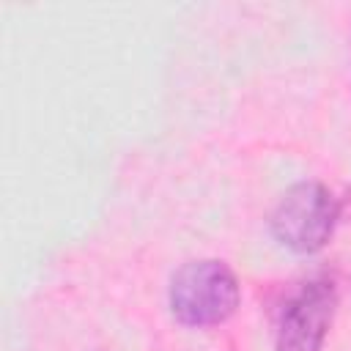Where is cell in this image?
Wrapping results in <instances>:
<instances>
[{"instance_id": "3957f363", "label": "cell", "mask_w": 351, "mask_h": 351, "mask_svg": "<svg viewBox=\"0 0 351 351\" xmlns=\"http://www.w3.org/2000/svg\"><path fill=\"white\" fill-rule=\"evenodd\" d=\"M337 310V291L329 280L304 282L285 304L274 351H321Z\"/></svg>"}, {"instance_id": "6da1fadb", "label": "cell", "mask_w": 351, "mask_h": 351, "mask_svg": "<svg viewBox=\"0 0 351 351\" xmlns=\"http://www.w3.org/2000/svg\"><path fill=\"white\" fill-rule=\"evenodd\" d=\"M241 302V285L222 261L203 258L184 263L170 280V313L184 326L225 324Z\"/></svg>"}, {"instance_id": "7a4b0ae2", "label": "cell", "mask_w": 351, "mask_h": 351, "mask_svg": "<svg viewBox=\"0 0 351 351\" xmlns=\"http://www.w3.org/2000/svg\"><path fill=\"white\" fill-rule=\"evenodd\" d=\"M337 217V200L321 181H299L277 200L271 211V233L282 247L299 255H313L332 239Z\"/></svg>"}]
</instances>
